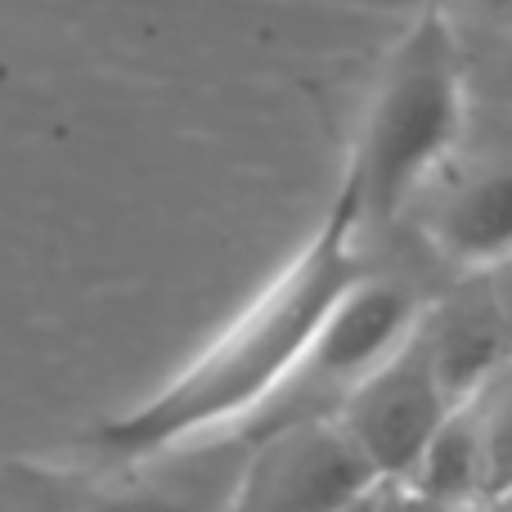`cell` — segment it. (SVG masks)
Wrapping results in <instances>:
<instances>
[{
  "label": "cell",
  "instance_id": "1",
  "mask_svg": "<svg viewBox=\"0 0 512 512\" xmlns=\"http://www.w3.org/2000/svg\"><path fill=\"white\" fill-rule=\"evenodd\" d=\"M369 270L373 265L360 252L355 194L342 180L324 225L297 252V261L171 387L108 418L95 432V450L104 459H140V454L171 450L194 436L239 432L292 378L337 297Z\"/></svg>",
  "mask_w": 512,
  "mask_h": 512
},
{
  "label": "cell",
  "instance_id": "2",
  "mask_svg": "<svg viewBox=\"0 0 512 512\" xmlns=\"http://www.w3.org/2000/svg\"><path fill=\"white\" fill-rule=\"evenodd\" d=\"M468 117L463 50L445 14L432 9L382 72L355 158L342 176L355 194L360 230L405 216L414 194L459 144Z\"/></svg>",
  "mask_w": 512,
  "mask_h": 512
},
{
  "label": "cell",
  "instance_id": "3",
  "mask_svg": "<svg viewBox=\"0 0 512 512\" xmlns=\"http://www.w3.org/2000/svg\"><path fill=\"white\" fill-rule=\"evenodd\" d=\"M252 436L212 432L140 459H104V472H18L0 486V512H225Z\"/></svg>",
  "mask_w": 512,
  "mask_h": 512
},
{
  "label": "cell",
  "instance_id": "4",
  "mask_svg": "<svg viewBox=\"0 0 512 512\" xmlns=\"http://www.w3.org/2000/svg\"><path fill=\"white\" fill-rule=\"evenodd\" d=\"M427 297L409 288L396 274H360L324 315L319 333L310 337L292 378L270 396V405L243 423V436H261L270 427L297 423V418H328L342 396L364 382L409 333L418 328Z\"/></svg>",
  "mask_w": 512,
  "mask_h": 512
},
{
  "label": "cell",
  "instance_id": "5",
  "mask_svg": "<svg viewBox=\"0 0 512 512\" xmlns=\"http://www.w3.org/2000/svg\"><path fill=\"white\" fill-rule=\"evenodd\" d=\"M445 265L486 274L512 256V122L468 117L450 158L405 207Z\"/></svg>",
  "mask_w": 512,
  "mask_h": 512
},
{
  "label": "cell",
  "instance_id": "6",
  "mask_svg": "<svg viewBox=\"0 0 512 512\" xmlns=\"http://www.w3.org/2000/svg\"><path fill=\"white\" fill-rule=\"evenodd\" d=\"M454 405L459 400L436 373L423 328H414L369 378L346 391L333 418L364 454L373 477L405 481Z\"/></svg>",
  "mask_w": 512,
  "mask_h": 512
},
{
  "label": "cell",
  "instance_id": "7",
  "mask_svg": "<svg viewBox=\"0 0 512 512\" xmlns=\"http://www.w3.org/2000/svg\"><path fill=\"white\" fill-rule=\"evenodd\" d=\"M378 486L337 418H297L252 436L225 512H342Z\"/></svg>",
  "mask_w": 512,
  "mask_h": 512
},
{
  "label": "cell",
  "instance_id": "8",
  "mask_svg": "<svg viewBox=\"0 0 512 512\" xmlns=\"http://www.w3.org/2000/svg\"><path fill=\"white\" fill-rule=\"evenodd\" d=\"M427 337L432 364L441 373V382L450 387L454 400H463L490 369L512 355V333L504 328L499 310L490 306L486 288L477 283V292L454 301H427L423 319H418Z\"/></svg>",
  "mask_w": 512,
  "mask_h": 512
},
{
  "label": "cell",
  "instance_id": "9",
  "mask_svg": "<svg viewBox=\"0 0 512 512\" xmlns=\"http://www.w3.org/2000/svg\"><path fill=\"white\" fill-rule=\"evenodd\" d=\"M405 481L445 508H472L486 499V463H481V445L477 432H472L468 409L454 405L445 414V423L436 427V436L418 454L414 472Z\"/></svg>",
  "mask_w": 512,
  "mask_h": 512
},
{
  "label": "cell",
  "instance_id": "10",
  "mask_svg": "<svg viewBox=\"0 0 512 512\" xmlns=\"http://www.w3.org/2000/svg\"><path fill=\"white\" fill-rule=\"evenodd\" d=\"M459 405L468 409L472 432H477L481 463H486V499H490L512 486V355L499 369H490Z\"/></svg>",
  "mask_w": 512,
  "mask_h": 512
},
{
  "label": "cell",
  "instance_id": "11",
  "mask_svg": "<svg viewBox=\"0 0 512 512\" xmlns=\"http://www.w3.org/2000/svg\"><path fill=\"white\" fill-rule=\"evenodd\" d=\"M450 32L454 41H490V50H512V0H450Z\"/></svg>",
  "mask_w": 512,
  "mask_h": 512
},
{
  "label": "cell",
  "instance_id": "12",
  "mask_svg": "<svg viewBox=\"0 0 512 512\" xmlns=\"http://www.w3.org/2000/svg\"><path fill=\"white\" fill-rule=\"evenodd\" d=\"M373 512H454V508L436 504L432 495H423L409 481H378L373 486Z\"/></svg>",
  "mask_w": 512,
  "mask_h": 512
},
{
  "label": "cell",
  "instance_id": "13",
  "mask_svg": "<svg viewBox=\"0 0 512 512\" xmlns=\"http://www.w3.org/2000/svg\"><path fill=\"white\" fill-rule=\"evenodd\" d=\"M472 279L486 288V297H490V306L499 310V319H504V328L512 333V256L508 261H499L495 270H486V274H472Z\"/></svg>",
  "mask_w": 512,
  "mask_h": 512
},
{
  "label": "cell",
  "instance_id": "14",
  "mask_svg": "<svg viewBox=\"0 0 512 512\" xmlns=\"http://www.w3.org/2000/svg\"><path fill=\"white\" fill-rule=\"evenodd\" d=\"M481 508H486V512H512V486H508V490H499V495H490Z\"/></svg>",
  "mask_w": 512,
  "mask_h": 512
},
{
  "label": "cell",
  "instance_id": "15",
  "mask_svg": "<svg viewBox=\"0 0 512 512\" xmlns=\"http://www.w3.org/2000/svg\"><path fill=\"white\" fill-rule=\"evenodd\" d=\"M342 512H373V490H364L360 499H351V504H346Z\"/></svg>",
  "mask_w": 512,
  "mask_h": 512
},
{
  "label": "cell",
  "instance_id": "16",
  "mask_svg": "<svg viewBox=\"0 0 512 512\" xmlns=\"http://www.w3.org/2000/svg\"><path fill=\"white\" fill-rule=\"evenodd\" d=\"M454 512H486V508H481V504H472V508H454Z\"/></svg>",
  "mask_w": 512,
  "mask_h": 512
}]
</instances>
